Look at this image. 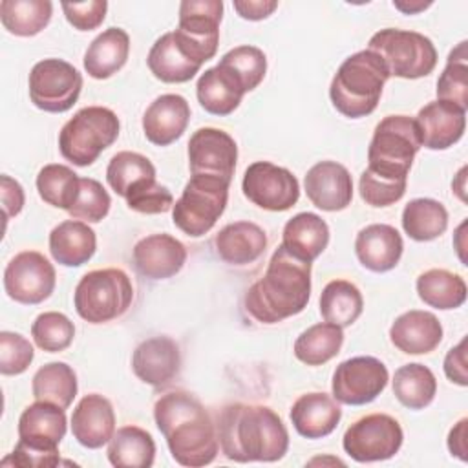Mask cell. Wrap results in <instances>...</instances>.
<instances>
[{
    "instance_id": "cell-1",
    "label": "cell",
    "mask_w": 468,
    "mask_h": 468,
    "mask_svg": "<svg viewBox=\"0 0 468 468\" xmlns=\"http://www.w3.org/2000/svg\"><path fill=\"white\" fill-rule=\"evenodd\" d=\"M154 419L181 466H205L216 459L218 430L205 406L188 391L161 395L154 406Z\"/></svg>"
},
{
    "instance_id": "cell-2",
    "label": "cell",
    "mask_w": 468,
    "mask_h": 468,
    "mask_svg": "<svg viewBox=\"0 0 468 468\" xmlns=\"http://www.w3.org/2000/svg\"><path fill=\"white\" fill-rule=\"evenodd\" d=\"M218 441L236 463H274L289 448V433L276 411L258 404H229L218 419Z\"/></svg>"
},
{
    "instance_id": "cell-3",
    "label": "cell",
    "mask_w": 468,
    "mask_h": 468,
    "mask_svg": "<svg viewBox=\"0 0 468 468\" xmlns=\"http://www.w3.org/2000/svg\"><path fill=\"white\" fill-rule=\"evenodd\" d=\"M311 296V263L280 245L265 274L245 294L247 313L261 324H278L302 313Z\"/></svg>"
},
{
    "instance_id": "cell-4",
    "label": "cell",
    "mask_w": 468,
    "mask_h": 468,
    "mask_svg": "<svg viewBox=\"0 0 468 468\" xmlns=\"http://www.w3.org/2000/svg\"><path fill=\"white\" fill-rule=\"evenodd\" d=\"M389 73L382 58L362 49L349 55L336 69L329 97L333 106L349 119H360L375 112Z\"/></svg>"
},
{
    "instance_id": "cell-5",
    "label": "cell",
    "mask_w": 468,
    "mask_h": 468,
    "mask_svg": "<svg viewBox=\"0 0 468 468\" xmlns=\"http://www.w3.org/2000/svg\"><path fill=\"white\" fill-rule=\"evenodd\" d=\"M64 408L37 400L29 404L18 419V442L2 466L49 468L60 463L58 444L66 435Z\"/></svg>"
},
{
    "instance_id": "cell-6",
    "label": "cell",
    "mask_w": 468,
    "mask_h": 468,
    "mask_svg": "<svg viewBox=\"0 0 468 468\" xmlns=\"http://www.w3.org/2000/svg\"><path fill=\"white\" fill-rule=\"evenodd\" d=\"M420 146L415 119L388 115L375 126L366 170L388 181H408V172Z\"/></svg>"
},
{
    "instance_id": "cell-7",
    "label": "cell",
    "mask_w": 468,
    "mask_h": 468,
    "mask_svg": "<svg viewBox=\"0 0 468 468\" xmlns=\"http://www.w3.org/2000/svg\"><path fill=\"white\" fill-rule=\"evenodd\" d=\"M119 117L104 106L79 110L58 133L62 157L77 166H88L119 137Z\"/></svg>"
},
{
    "instance_id": "cell-8",
    "label": "cell",
    "mask_w": 468,
    "mask_h": 468,
    "mask_svg": "<svg viewBox=\"0 0 468 468\" xmlns=\"http://www.w3.org/2000/svg\"><path fill=\"white\" fill-rule=\"evenodd\" d=\"M133 300V285L121 269L86 272L73 292L77 314L90 324H104L122 316Z\"/></svg>"
},
{
    "instance_id": "cell-9",
    "label": "cell",
    "mask_w": 468,
    "mask_h": 468,
    "mask_svg": "<svg viewBox=\"0 0 468 468\" xmlns=\"http://www.w3.org/2000/svg\"><path fill=\"white\" fill-rule=\"evenodd\" d=\"M377 53L389 75L400 79H420L437 66V49L433 42L417 31L386 27L377 31L367 44Z\"/></svg>"
},
{
    "instance_id": "cell-10",
    "label": "cell",
    "mask_w": 468,
    "mask_h": 468,
    "mask_svg": "<svg viewBox=\"0 0 468 468\" xmlns=\"http://www.w3.org/2000/svg\"><path fill=\"white\" fill-rule=\"evenodd\" d=\"M229 185L221 177L192 176L172 207L174 225L192 238L207 234L227 207Z\"/></svg>"
},
{
    "instance_id": "cell-11",
    "label": "cell",
    "mask_w": 468,
    "mask_h": 468,
    "mask_svg": "<svg viewBox=\"0 0 468 468\" xmlns=\"http://www.w3.org/2000/svg\"><path fill=\"white\" fill-rule=\"evenodd\" d=\"M29 99L48 113L68 112L82 90V75L62 58H44L31 68Z\"/></svg>"
},
{
    "instance_id": "cell-12",
    "label": "cell",
    "mask_w": 468,
    "mask_h": 468,
    "mask_svg": "<svg viewBox=\"0 0 468 468\" xmlns=\"http://www.w3.org/2000/svg\"><path fill=\"white\" fill-rule=\"evenodd\" d=\"M402 428L386 413H371L355 420L344 433L342 446L356 463L391 459L402 446Z\"/></svg>"
},
{
    "instance_id": "cell-13",
    "label": "cell",
    "mask_w": 468,
    "mask_h": 468,
    "mask_svg": "<svg viewBox=\"0 0 468 468\" xmlns=\"http://www.w3.org/2000/svg\"><path fill=\"white\" fill-rule=\"evenodd\" d=\"M241 188L250 203L271 212L289 210L300 197V185L292 172L269 161L249 165Z\"/></svg>"
},
{
    "instance_id": "cell-14",
    "label": "cell",
    "mask_w": 468,
    "mask_h": 468,
    "mask_svg": "<svg viewBox=\"0 0 468 468\" xmlns=\"http://www.w3.org/2000/svg\"><path fill=\"white\" fill-rule=\"evenodd\" d=\"M389 380L388 367L375 356H353L340 362L333 373V399L347 406L373 402Z\"/></svg>"
},
{
    "instance_id": "cell-15",
    "label": "cell",
    "mask_w": 468,
    "mask_h": 468,
    "mask_svg": "<svg viewBox=\"0 0 468 468\" xmlns=\"http://www.w3.org/2000/svg\"><path fill=\"white\" fill-rule=\"evenodd\" d=\"M55 280L53 265L37 250L18 252L4 271L7 296L24 305H37L48 300L55 289Z\"/></svg>"
},
{
    "instance_id": "cell-16",
    "label": "cell",
    "mask_w": 468,
    "mask_h": 468,
    "mask_svg": "<svg viewBox=\"0 0 468 468\" xmlns=\"http://www.w3.org/2000/svg\"><path fill=\"white\" fill-rule=\"evenodd\" d=\"M238 161L236 141L223 130L205 126L188 141V166L192 176H214L232 181Z\"/></svg>"
},
{
    "instance_id": "cell-17",
    "label": "cell",
    "mask_w": 468,
    "mask_h": 468,
    "mask_svg": "<svg viewBox=\"0 0 468 468\" xmlns=\"http://www.w3.org/2000/svg\"><path fill=\"white\" fill-rule=\"evenodd\" d=\"M146 62L154 77L168 84L190 80L203 64L194 48L176 31L165 33L154 42Z\"/></svg>"
},
{
    "instance_id": "cell-18",
    "label": "cell",
    "mask_w": 468,
    "mask_h": 468,
    "mask_svg": "<svg viewBox=\"0 0 468 468\" xmlns=\"http://www.w3.org/2000/svg\"><path fill=\"white\" fill-rule=\"evenodd\" d=\"M221 18V0H185L179 5V26L176 31L210 60L218 51Z\"/></svg>"
},
{
    "instance_id": "cell-19",
    "label": "cell",
    "mask_w": 468,
    "mask_h": 468,
    "mask_svg": "<svg viewBox=\"0 0 468 468\" xmlns=\"http://www.w3.org/2000/svg\"><path fill=\"white\" fill-rule=\"evenodd\" d=\"M309 201L325 212L344 210L353 199V179L349 170L336 161L313 165L303 179Z\"/></svg>"
},
{
    "instance_id": "cell-20",
    "label": "cell",
    "mask_w": 468,
    "mask_h": 468,
    "mask_svg": "<svg viewBox=\"0 0 468 468\" xmlns=\"http://www.w3.org/2000/svg\"><path fill=\"white\" fill-rule=\"evenodd\" d=\"M135 377L154 388H166L181 369L179 346L168 336L143 340L132 355Z\"/></svg>"
},
{
    "instance_id": "cell-21",
    "label": "cell",
    "mask_w": 468,
    "mask_h": 468,
    "mask_svg": "<svg viewBox=\"0 0 468 468\" xmlns=\"http://www.w3.org/2000/svg\"><path fill=\"white\" fill-rule=\"evenodd\" d=\"M415 124L422 146L430 150H446L463 137L466 128V110L437 99L419 110Z\"/></svg>"
},
{
    "instance_id": "cell-22",
    "label": "cell",
    "mask_w": 468,
    "mask_h": 468,
    "mask_svg": "<svg viewBox=\"0 0 468 468\" xmlns=\"http://www.w3.org/2000/svg\"><path fill=\"white\" fill-rule=\"evenodd\" d=\"M135 271L150 280H166L177 274L186 261L185 245L170 234H150L139 239L132 252Z\"/></svg>"
},
{
    "instance_id": "cell-23",
    "label": "cell",
    "mask_w": 468,
    "mask_h": 468,
    "mask_svg": "<svg viewBox=\"0 0 468 468\" xmlns=\"http://www.w3.org/2000/svg\"><path fill=\"white\" fill-rule=\"evenodd\" d=\"M71 433L80 446L90 450H97L110 442L115 433L112 402L99 393L82 397L71 415Z\"/></svg>"
},
{
    "instance_id": "cell-24",
    "label": "cell",
    "mask_w": 468,
    "mask_h": 468,
    "mask_svg": "<svg viewBox=\"0 0 468 468\" xmlns=\"http://www.w3.org/2000/svg\"><path fill=\"white\" fill-rule=\"evenodd\" d=\"M190 121V106L177 93L159 95L143 115L144 137L157 146H168L177 141Z\"/></svg>"
},
{
    "instance_id": "cell-25",
    "label": "cell",
    "mask_w": 468,
    "mask_h": 468,
    "mask_svg": "<svg viewBox=\"0 0 468 468\" xmlns=\"http://www.w3.org/2000/svg\"><path fill=\"white\" fill-rule=\"evenodd\" d=\"M389 340L406 355H426L441 344L442 325L433 313L411 309L395 318L389 327Z\"/></svg>"
},
{
    "instance_id": "cell-26",
    "label": "cell",
    "mask_w": 468,
    "mask_h": 468,
    "mask_svg": "<svg viewBox=\"0 0 468 468\" xmlns=\"http://www.w3.org/2000/svg\"><path fill=\"white\" fill-rule=\"evenodd\" d=\"M404 250L399 230L386 223H373L364 227L355 239V252L362 267L373 272L391 271Z\"/></svg>"
},
{
    "instance_id": "cell-27",
    "label": "cell",
    "mask_w": 468,
    "mask_h": 468,
    "mask_svg": "<svg viewBox=\"0 0 468 468\" xmlns=\"http://www.w3.org/2000/svg\"><path fill=\"white\" fill-rule=\"evenodd\" d=\"M342 419L336 400L322 391L305 393L291 408V422L305 439H322L335 431Z\"/></svg>"
},
{
    "instance_id": "cell-28",
    "label": "cell",
    "mask_w": 468,
    "mask_h": 468,
    "mask_svg": "<svg viewBox=\"0 0 468 468\" xmlns=\"http://www.w3.org/2000/svg\"><path fill=\"white\" fill-rule=\"evenodd\" d=\"M245 93L247 91L236 75L221 64L205 69L196 84L199 104L205 108V112L219 117L232 113L239 106Z\"/></svg>"
},
{
    "instance_id": "cell-29",
    "label": "cell",
    "mask_w": 468,
    "mask_h": 468,
    "mask_svg": "<svg viewBox=\"0 0 468 468\" xmlns=\"http://www.w3.org/2000/svg\"><path fill=\"white\" fill-rule=\"evenodd\" d=\"M218 256L230 265H247L256 261L267 247L263 229L252 221H236L225 225L216 234Z\"/></svg>"
},
{
    "instance_id": "cell-30",
    "label": "cell",
    "mask_w": 468,
    "mask_h": 468,
    "mask_svg": "<svg viewBox=\"0 0 468 468\" xmlns=\"http://www.w3.org/2000/svg\"><path fill=\"white\" fill-rule=\"evenodd\" d=\"M106 179L112 190L126 201L139 196L146 188L154 186L155 181V166L152 161L137 152H119L115 154L106 168Z\"/></svg>"
},
{
    "instance_id": "cell-31",
    "label": "cell",
    "mask_w": 468,
    "mask_h": 468,
    "mask_svg": "<svg viewBox=\"0 0 468 468\" xmlns=\"http://www.w3.org/2000/svg\"><path fill=\"white\" fill-rule=\"evenodd\" d=\"M97 249V236L84 221L66 219L49 232V252L64 267L86 263Z\"/></svg>"
},
{
    "instance_id": "cell-32",
    "label": "cell",
    "mask_w": 468,
    "mask_h": 468,
    "mask_svg": "<svg viewBox=\"0 0 468 468\" xmlns=\"http://www.w3.org/2000/svg\"><path fill=\"white\" fill-rule=\"evenodd\" d=\"M329 243L327 223L313 212H300L292 216L282 234V245L303 261L316 260Z\"/></svg>"
},
{
    "instance_id": "cell-33",
    "label": "cell",
    "mask_w": 468,
    "mask_h": 468,
    "mask_svg": "<svg viewBox=\"0 0 468 468\" xmlns=\"http://www.w3.org/2000/svg\"><path fill=\"white\" fill-rule=\"evenodd\" d=\"M130 37L121 27H108L91 40L84 53V69L93 79H108L128 60Z\"/></svg>"
},
{
    "instance_id": "cell-34",
    "label": "cell",
    "mask_w": 468,
    "mask_h": 468,
    "mask_svg": "<svg viewBox=\"0 0 468 468\" xmlns=\"http://www.w3.org/2000/svg\"><path fill=\"white\" fill-rule=\"evenodd\" d=\"M154 459L155 442L139 426H122L110 439L108 461L117 468H150Z\"/></svg>"
},
{
    "instance_id": "cell-35",
    "label": "cell",
    "mask_w": 468,
    "mask_h": 468,
    "mask_svg": "<svg viewBox=\"0 0 468 468\" xmlns=\"http://www.w3.org/2000/svg\"><path fill=\"white\" fill-rule=\"evenodd\" d=\"M400 221L411 239L431 241L448 229V212L437 199L417 197L404 207Z\"/></svg>"
},
{
    "instance_id": "cell-36",
    "label": "cell",
    "mask_w": 468,
    "mask_h": 468,
    "mask_svg": "<svg viewBox=\"0 0 468 468\" xmlns=\"http://www.w3.org/2000/svg\"><path fill=\"white\" fill-rule=\"evenodd\" d=\"M419 298L435 309H457L466 300L464 280L446 269H430L417 278Z\"/></svg>"
},
{
    "instance_id": "cell-37",
    "label": "cell",
    "mask_w": 468,
    "mask_h": 468,
    "mask_svg": "<svg viewBox=\"0 0 468 468\" xmlns=\"http://www.w3.org/2000/svg\"><path fill=\"white\" fill-rule=\"evenodd\" d=\"M364 300L358 287L347 280L329 282L320 294L322 318L338 327H347L362 314Z\"/></svg>"
},
{
    "instance_id": "cell-38",
    "label": "cell",
    "mask_w": 468,
    "mask_h": 468,
    "mask_svg": "<svg viewBox=\"0 0 468 468\" xmlns=\"http://www.w3.org/2000/svg\"><path fill=\"white\" fill-rule=\"evenodd\" d=\"M344 344L342 327L322 322L307 327L294 342V356L307 366H322L340 353Z\"/></svg>"
},
{
    "instance_id": "cell-39",
    "label": "cell",
    "mask_w": 468,
    "mask_h": 468,
    "mask_svg": "<svg viewBox=\"0 0 468 468\" xmlns=\"http://www.w3.org/2000/svg\"><path fill=\"white\" fill-rule=\"evenodd\" d=\"M31 389L37 400L51 402L66 410L77 395V375L66 362H49L33 375Z\"/></svg>"
},
{
    "instance_id": "cell-40",
    "label": "cell",
    "mask_w": 468,
    "mask_h": 468,
    "mask_svg": "<svg viewBox=\"0 0 468 468\" xmlns=\"http://www.w3.org/2000/svg\"><path fill=\"white\" fill-rule=\"evenodd\" d=\"M393 393L402 406L422 410L437 393L435 375L430 367L419 362L400 366L393 377Z\"/></svg>"
},
{
    "instance_id": "cell-41",
    "label": "cell",
    "mask_w": 468,
    "mask_h": 468,
    "mask_svg": "<svg viewBox=\"0 0 468 468\" xmlns=\"http://www.w3.org/2000/svg\"><path fill=\"white\" fill-rule=\"evenodd\" d=\"M53 4L49 0H2V26L16 37H33L51 20Z\"/></svg>"
},
{
    "instance_id": "cell-42",
    "label": "cell",
    "mask_w": 468,
    "mask_h": 468,
    "mask_svg": "<svg viewBox=\"0 0 468 468\" xmlns=\"http://www.w3.org/2000/svg\"><path fill=\"white\" fill-rule=\"evenodd\" d=\"M38 196L51 207L69 210L80 190V177L66 165H46L37 176Z\"/></svg>"
},
{
    "instance_id": "cell-43",
    "label": "cell",
    "mask_w": 468,
    "mask_h": 468,
    "mask_svg": "<svg viewBox=\"0 0 468 468\" xmlns=\"http://www.w3.org/2000/svg\"><path fill=\"white\" fill-rule=\"evenodd\" d=\"M437 99L448 101L463 110L468 108V66L466 42H461L448 57L446 68L437 80Z\"/></svg>"
},
{
    "instance_id": "cell-44",
    "label": "cell",
    "mask_w": 468,
    "mask_h": 468,
    "mask_svg": "<svg viewBox=\"0 0 468 468\" xmlns=\"http://www.w3.org/2000/svg\"><path fill=\"white\" fill-rule=\"evenodd\" d=\"M236 75L245 91H252L265 77L267 58L256 46H238L227 51L218 62Z\"/></svg>"
},
{
    "instance_id": "cell-45",
    "label": "cell",
    "mask_w": 468,
    "mask_h": 468,
    "mask_svg": "<svg viewBox=\"0 0 468 468\" xmlns=\"http://www.w3.org/2000/svg\"><path fill=\"white\" fill-rule=\"evenodd\" d=\"M31 336L40 349L48 353H58L69 347L73 342L75 325L66 314L48 311L35 318L31 325Z\"/></svg>"
},
{
    "instance_id": "cell-46",
    "label": "cell",
    "mask_w": 468,
    "mask_h": 468,
    "mask_svg": "<svg viewBox=\"0 0 468 468\" xmlns=\"http://www.w3.org/2000/svg\"><path fill=\"white\" fill-rule=\"evenodd\" d=\"M110 205H112L110 194L97 179L80 177L79 196L73 207L68 210V214L75 219L99 223L110 212Z\"/></svg>"
},
{
    "instance_id": "cell-47",
    "label": "cell",
    "mask_w": 468,
    "mask_h": 468,
    "mask_svg": "<svg viewBox=\"0 0 468 468\" xmlns=\"http://www.w3.org/2000/svg\"><path fill=\"white\" fill-rule=\"evenodd\" d=\"M35 351L26 336L13 331L0 333V373L20 375L33 362Z\"/></svg>"
},
{
    "instance_id": "cell-48",
    "label": "cell",
    "mask_w": 468,
    "mask_h": 468,
    "mask_svg": "<svg viewBox=\"0 0 468 468\" xmlns=\"http://www.w3.org/2000/svg\"><path fill=\"white\" fill-rule=\"evenodd\" d=\"M360 197L371 207H388L397 203L406 192V181H388L364 170L358 181Z\"/></svg>"
},
{
    "instance_id": "cell-49",
    "label": "cell",
    "mask_w": 468,
    "mask_h": 468,
    "mask_svg": "<svg viewBox=\"0 0 468 468\" xmlns=\"http://www.w3.org/2000/svg\"><path fill=\"white\" fill-rule=\"evenodd\" d=\"M108 2L106 0H90V2H64L62 11L66 20L79 31H91L99 27L106 16Z\"/></svg>"
},
{
    "instance_id": "cell-50",
    "label": "cell",
    "mask_w": 468,
    "mask_h": 468,
    "mask_svg": "<svg viewBox=\"0 0 468 468\" xmlns=\"http://www.w3.org/2000/svg\"><path fill=\"white\" fill-rule=\"evenodd\" d=\"M126 203L132 210L141 214H161L174 207V196L166 186L155 183L154 186L146 188L144 192L128 199Z\"/></svg>"
},
{
    "instance_id": "cell-51",
    "label": "cell",
    "mask_w": 468,
    "mask_h": 468,
    "mask_svg": "<svg viewBox=\"0 0 468 468\" xmlns=\"http://www.w3.org/2000/svg\"><path fill=\"white\" fill-rule=\"evenodd\" d=\"M444 373L446 377L459 384L468 386V373H466V338H463L455 347L446 353L444 358Z\"/></svg>"
},
{
    "instance_id": "cell-52",
    "label": "cell",
    "mask_w": 468,
    "mask_h": 468,
    "mask_svg": "<svg viewBox=\"0 0 468 468\" xmlns=\"http://www.w3.org/2000/svg\"><path fill=\"white\" fill-rule=\"evenodd\" d=\"M2 185V207H4V219L16 216L24 207V188L18 181L11 179L9 176L0 177Z\"/></svg>"
},
{
    "instance_id": "cell-53",
    "label": "cell",
    "mask_w": 468,
    "mask_h": 468,
    "mask_svg": "<svg viewBox=\"0 0 468 468\" xmlns=\"http://www.w3.org/2000/svg\"><path fill=\"white\" fill-rule=\"evenodd\" d=\"M278 7L274 0H234V9L245 20H263Z\"/></svg>"
},
{
    "instance_id": "cell-54",
    "label": "cell",
    "mask_w": 468,
    "mask_h": 468,
    "mask_svg": "<svg viewBox=\"0 0 468 468\" xmlns=\"http://www.w3.org/2000/svg\"><path fill=\"white\" fill-rule=\"evenodd\" d=\"M466 424H468V419H461L452 430H450V435H448V450L452 455L459 457L461 461H466L468 459V452H466Z\"/></svg>"
},
{
    "instance_id": "cell-55",
    "label": "cell",
    "mask_w": 468,
    "mask_h": 468,
    "mask_svg": "<svg viewBox=\"0 0 468 468\" xmlns=\"http://www.w3.org/2000/svg\"><path fill=\"white\" fill-rule=\"evenodd\" d=\"M393 5L397 7V9H400L402 13H406V15H413V13H417V11H422V9H426V7H430L431 5V2H417V4H404V2H393Z\"/></svg>"
}]
</instances>
